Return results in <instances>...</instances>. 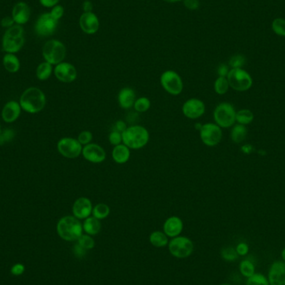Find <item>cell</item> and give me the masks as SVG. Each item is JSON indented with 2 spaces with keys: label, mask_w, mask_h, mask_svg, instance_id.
<instances>
[{
  "label": "cell",
  "mask_w": 285,
  "mask_h": 285,
  "mask_svg": "<svg viewBox=\"0 0 285 285\" xmlns=\"http://www.w3.org/2000/svg\"><path fill=\"white\" fill-rule=\"evenodd\" d=\"M57 233L61 239L68 242L77 241L83 234V224L74 215L61 218L56 226Z\"/></svg>",
  "instance_id": "6da1fadb"
},
{
  "label": "cell",
  "mask_w": 285,
  "mask_h": 285,
  "mask_svg": "<svg viewBox=\"0 0 285 285\" xmlns=\"http://www.w3.org/2000/svg\"><path fill=\"white\" fill-rule=\"evenodd\" d=\"M123 144L130 150H138L145 147L150 142V132L142 125L127 127L122 133Z\"/></svg>",
  "instance_id": "7a4b0ae2"
},
{
  "label": "cell",
  "mask_w": 285,
  "mask_h": 285,
  "mask_svg": "<svg viewBox=\"0 0 285 285\" xmlns=\"http://www.w3.org/2000/svg\"><path fill=\"white\" fill-rule=\"evenodd\" d=\"M19 104L24 111L29 114H37L46 105V97L42 90L31 87L22 94Z\"/></svg>",
  "instance_id": "3957f363"
},
{
  "label": "cell",
  "mask_w": 285,
  "mask_h": 285,
  "mask_svg": "<svg viewBox=\"0 0 285 285\" xmlns=\"http://www.w3.org/2000/svg\"><path fill=\"white\" fill-rule=\"evenodd\" d=\"M213 119L215 124L221 129L230 128L236 122V111L232 104L223 102L214 109Z\"/></svg>",
  "instance_id": "277c9868"
},
{
  "label": "cell",
  "mask_w": 285,
  "mask_h": 285,
  "mask_svg": "<svg viewBox=\"0 0 285 285\" xmlns=\"http://www.w3.org/2000/svg\"><path fill=\"white\" fill-rule=\"evenodd\" d=\"M43 56L48 63L57 65L63 62L66 57V47L62 42L56 39L47 41L43 45Z\"/></svg>",
  "instance_id": "5b68a950"
},
{
  "label": "cell",
  "mask_w": 285,
  "mask_h": 285,
  "mask_svg": "<svg viewBox=\"0 0 285 285\" xmlns=\"http://www.w3.org/2000/svg\"><path fill=\"white\" fill-rule=\"evenodd\" d=\"M229 87L235 91L245 92L253 85V78L247 71L243 69H232L227 76Z\"/></svg>",
  "instance_id": "8992f818"
},
{
  "label": "cell",
  "mask_w": 285,
  "mask_h": 285,
  "mask_svg": "<svg viewBox=\"0 0 285 285\" xmlns=\"http://www.w3.org/2000/svg\"><path fill=\"white\" fill-rule=\"evenodd\" d=\"M168 247L173 256L178 259H185L193 253V243L190 238L179 235L170 239Z\"/></svg>",
  "instance_id": "52a82bcc"
},
{
  "label": "cell",
  "mask_w": 285,
  "mask_h": 285,
  "mask_svg": "<svg viewBox=\"0 0 285 285\" xmlns=\"http://www.w3.org/2000/svg\"><path fill=\"white\" fill-rule=\"evenodd\" d=\"M160 84L168 94L177 96L183 92L184 83L180 75L173 70H167L160 76Z\"/></svg>",
  "instance_id": "ba28073f"
},
{
  "label": "cell",
  "mask_w": 285,
  "mask_h": 285,
  "mask_svg": "<svg viewBox=\"0 0 285 285\" xmlns=\"http://www.w3.org/2000/svg\"><path fill=\"white\" fill-rule=\"evenodd\" d=\"M199 137L203 144L208 147H214L221 142L223 131L221 128L213 123L202 124Z\"/></svg>",
  "instance_id": "9c48e42d"
},
{
  "label": "cell",
  "mask_w": 285,
  "mask_h": 285,
  "mask_svg": "<svg viewBox=\"0 0 285 285\" xmlns=\"http://www.w3.org/2000/svg\"><path fill=\"white\" fill-rule=\"evenodd\" d=\"M58 153L66 158H76L82 154L83 145L78 141L77 138H61L57 144Z\"/></svg>",
  "instance_id": "30bf717a"
},
{
  "label": "cell",
  "mask_w": 285,
  "mask_h": 285,
  "mask_svg": "<svg viewBox=\"0 0 285 285\" xmlns=\"http://www.w3.org/2000/svg\"><path fill=\"white\" fill-rule=\"evenodd\" d=\"M57 26L58 20H56L50 13H44L36 21L35 33L41 37H48L54 35Z\"/></svg>",
  "instance_id": "8fae6325"
},
{
  "label": "cell",
  "mask_w": 285,
  "mask_h": 285,
  "mask_svg": "<svg viewBox=\"0 0 285 285\" xmlns=\"http://www.w3.org/2000/svg\"><path fill=\"white\" fill-rule=\"evenodd\" d=\"M205 104L199 98H192L185 101L182 106V112L186 118L198 119L205 114Z\"/></svg>",
  "instance_id": "7c38bea8"
},
{
  "label": "cell",
  "mask_w": 285,
  "mask_h": 285,
  "mask_svg": "<svg viewBox=\"0 0 285 285\" xmlns=\"http://www.w3.org/2000/svg\"><path fill=\"white\" fill-rule=\"evenodd\" d=\"M55 77L58 78V80L62 83L70 84L77 78V69L72 63L68 62H62L58 63L55 66Z\"/></svg>",
  "instance_id": "4fadbf2b"
},
{
  "label": "cell",
  "mask_w": 285,
  "mask_h": 285,
  "mask_svg": "<svg viewBox=\"0 0 285 285\" xmlns=\"http://www.w3.org/2000/svg\"><path fill=\"white\" fill-rule=\"evenodd\" d=\"M82 155L84 159L92 164H101L106 159V152L104 148L97 144H87L83 148Z\"/></svg>",
  "instance_id": "5bb4252c"
},
{
  "label": "cell",
  "mask_w": 285,
  "mask_h": 285,
  "mask_svg": "<svg viewBox=\"0 0 285 285\" xmlns=\"http://www.w3.org/2000/svg\"><path fill=\"white\" fill-rule=\"evenodd\" d=\"M93 211L92 202L87 197H80L73 205V215L79 219H86L91 216Z\"/></svg>",
  "instance_id": "9a60e30c"
},
{
  "label": "cell",
  "mask_w": 285,
  "mask_h": 285,
  "mask_svg": "<svg viewBox=\"0 0 285 285\" xmlns=\"http://www.w3.org/2000/svg\"><path fill=\"white\" fill-rule=\"evenodd\" d=\"M268 280L269 285H285V262L275 261L271 265Z\"/></svg>",
  "instance_id": "2e32d148"
},
{
  "label": "cell",
  "mask_w": 285,
  "mask_h": 285,
  "mask_svg": "<svg viewBox=\"0 0 285 285\" xmlns=\"http://www.w3.org/2000/svg\"><path fill=\"white\" fill-rule=\"evenodd\" d=\"M79 26L87 35H95L99 29L98 18L93 12L84 13L79 18Z\"/></svg>",
  "instance_id": "e0dca14e"
},
{
  "label": "cell",
  "mask_w": 285,
  "mask_h": 285,
  "mask_svg": "<svg viewBox=\"0 0 285 285\" xmlns=\"http://www.w3.org/2000/svg\"><path fill=\"white\" fill-rule=\"evenodd\" d=\"M164 232L169 238H175L181 234L184 229V223L179 217L171 216L164 222Z\"/></svg>",
  "instance_id": "ac0fdd59"
},
{
  "label": "cell",
  "mask_w": 285,
  "mask_h": 285,
  "mask_svg": "<svg viewBox=\"0 0 285 285\" xmlns=\"http://www.w3.org/2000/svg\"><path fill=\"white\" fill-rule=\"evenodd\" d=\"M31 16V9L28 3L19 2L16 3L12 10V18L16 24L23 25L29 20Z\"/></svg>",
  "instance_id": "d6986e66"
},
{
  "label": "cell",
  "mask_w": 285,
  "mask_h": 285,
  "mask_svg": "<svg viewBox=\"0 0 285 285\" xmlns=\"http://www.w3.org/2000/svg\"><path fill=\"white\" fill-rule=\"evenodd\" d=\"M24 44V38L12 37L9 35H3V40H2V47L3 49L8 54H15L19 52Z\"/></svg>",
  "instance_id": "ffe728a7"
},
{
  "label": "cell",
  "mask_w": 285,
  "mask_h": 285,
  "mask_svg": "<svg viewBox=\"0 0 285 285\" xmlns=\"http://www.w3.org/2000/svg\"><path fill=\"white\" fill-rule=\"evenodd\" d=\"M136 100L135 91L130 87L123 88L118 95V102L119 106L124 110H130L133 107Z\"/></svg>",
  "instance_id": "44dd1931"
},
{
  "label": "cell",
  "mask_w": 285,
  "mask_h": 285,
  "mask_svg": "<svg viewBox=\"0 0 285 285\" xmlns=\"http://www.w3.org/2000/svg\"><path fill=\"white\" fill-rule=\"evenodd\" d=\"M20 104L16 101H9L3 107L2 110V118L6 123H12L15 121L21 113Z\"/></svg>",
  "instance_id": "7402d4cb"
},
{
  "label": "cell",
  "mask_w": 285,
  "mask_h": 285,
  "mask_svg": "<svg viewBox=\"0 0 285 285\" xmlns=\"http://www.w3.org/2000/svg\"><path fill=\"white\" fill-rule=\"evenodd\" d=\"M131 152L130 149L127 147L124 144H118L114 147L112 150L113 160L115 162L116 164H124L130 160Z\"/></svg>",
  "instance_id": "603a6c76"
},
{
  "label": "cell",
  "mask_w": 285,
  "mask_h": 285,
  "mask_svg": "<svg viewBox=\"0 0 285 285\" xmlns=\"http://www.w3.org/2000/svg\"><path fill=\"white\" fill-rule=\"evenodd\" d=\"M102 225L99 219H96L94 216H90L84 219L83 223V229L84 232L89 235L95 236L97 235L101 230Z\"/></svg>",
  "instance_id": "cb8c5ba5"
},
{
  "label": "cell",
  "mask_w": 285,
  "mask_h": 285,
  "mask_svg": "<svg viewBox=\"0 0 285 285\" xmlns=\"http://www.w3.org/2000/svg\"><path fill=\"white\" fill-rule=\"evenodd\" d=\"M150 242L156 248H164L169 245L170 240L164 231L156 230L150 233Z\"/></svg>",
  "instance_id": "d4e9b609"
},
{
  "label": "cell",
  "mask_w": 285,
  "mask_h": 285,
  "mask_svg": "<svg viewBox=\"0 0 285 285\" xmlns=\"http://www.w3.org/2000/svg\"><path fill=\"white\" fill-rule=\"evenodd\" d=\"M3 64L9 73L18 72L20 69V62L15 54H6L3 56Z\"/></svg>",
  "instance_id": "484cf974"
},
{
  "label": "cell",
  "mask_w": 285,
  "mask_h": 285,
  "mask_svg": "<svg viewBox=\"0 0 285 285\" xmlns=\"http://www.w3.org/2000/svg\"><path fill=\"white\" fill-rule=\"evenodd\" d=\"M247 134H248V130L245 125L236 124L233 126V130L231 131V138L233 143L241 144L246 139Z\"/></svg>",
  "instance_id": "4316f807"
},
{
  "label": "cell",
  "mask_w": 285,
  "mask_h": 285,
  "mask_svg": "<svg viewBox=\"0 0 285 285\" xmlns=\"http://www.w3.org/2000/svg\"><path fill=\"white\" fill-rule=\"evenodd\" d=\"M110 207L104 203H98L93 207L92 215L96 219L102 220L110 216Z\"/></svg>",
  "instance_id": "83f0119b"
},
{
  "label": "cell",
  "mask_w": 285,
  "mask_h": 285,
  "mask_svg": "<svg viewBox=\"0 0 285 285\" xmlns=\"http://www.w3.org/2000/svg\"><path fill=\"white\" fill-rule=\"evenodd\" d=\"M52 73V64H50L46 61L41 63L36 69V75L39 80H46L51 76Z\"/></svg>",
  "instance_id": "f1b7e54d"
},
{
  "label": "cell",
  "mask_w": 285,
  "mask_h": 285,
  "mask_svg": "<svg viewBox=\"0 0 285 285\" xmlns=\"http://www.w3.org/2000/svg\"><path fill=\"white\" fill-rule=\"evenodd\" d=\"M253 114L249 110H241L236 112V121L242 125H248L253 120Z\"/></svg>",
  "instance_id": "f546056e"
},
{
  "label": "cell",
  "mask_w": 285,
  "mask_h": 285,
  "mask_svg": "<svg viewBox=\"0 0 285 285\" xmlns=\"http://www.w3.org/2000/svg\"><path fill=\"white\" fill-rule=\"evenodd\" d=\"M213 89L218 95H225L229 89V84L228 82L227 78L226 77H219L217 78L214 82V84H213Z\"/></svg>",
  "instance_id": "4dcf8cb0"
},
{
  "label": "cell",
  "mask_w": 285,
  "mask_h": 285,
  "mask_svg": "<svg viewBox=\"0 0 285 285\" xmlns=\"http://www.w3.org/2000/svg\"><path fill=\"white\" fill-rule=\"evenodd\" d=\"M239 271L242 274V275L246 277V278H249L253 274H255V267L253 265V263L251 262L250 260L248 259H245L243 260L239 265Z\"/></svg>",
  "instance_id": "1f68e13d"
},
{
  "label": "cell",
  "mask_w": 285,
  "mask_h": 285,
  "mask_svg": "<svg viewBox=\"0 0 285 285\" xmlns=\"http://www.w3.org/2000/svg\"><path fill=\"white\" fill-rule=\"evenodd\" d=\"M150 107H151V101L147 97L136 98L133 104V109L138 113L147 112L148 110H150Z\"/></svg>",
  "instance_id": "d6a6232c"
},
{
  "label": "cell",
  "mask_w": 285,
  "mask_h": 285,
  "mask_svg": "<svg viewBox=\"0 0 285 285\" xmlns=\"http://www.w3.org/2000/svg\"><path fill=\"white\" fill-rule=\"evenodd\" d=\"M77 244L80 245L81 247L85 248L86 250H90V249H93L95 248V239H93V237L91 235H89L87 233H83L78 240L76 241Z\"/></svg>",
  "instance_id": "836d02e7"
},
{
  "label": "cell",
  "mask_w": 285,
  "mask_h": 285,
  "mask_svg": "<svg viewBox=\"0 0 285 285\" xmlns=\"http://www.w3.org/2000/svg\"><path fill=\"white\" fill-rule=\"evenodd\" d=\"M246 285H269L268 280L264 274H255L248 278Z\"/></svg>",
  "instance_id": "e575fe53"
},
{
  "label": "cell",
  "mask_w": 285,
  "mask_h": 285,
  "mask_svg": "<svg viewBox=\"0 0 285 285\" xmlns=\"http://www.w3.org/2000/svg\"><path fill=\"white\" fill-rule=\"evenodd\" d=\"M273 31L279 36L285 37V19L282 18H277L272 23Z\"/></svg>",
  "instance_id": "d590c367"
},
{
  "label": "cell",
  "mask_w": 285,
  "mask_h": 285,
  "mask_svg": "<svg viewBox=\"0 0 285 285\" xmlns=\"http://www.w3.org/2000/svg\"><path fill=\"white\" fill-rule=\"evenodd\" d=\"M221 256L226 261L232 262V261H235L238 259L239 254L237 253V251L235 248L228 247V248H225L224 249H222Z\"/></svg>",
  "instance_id": "8d00e7d4"
},
{
  "label": "cell",
  "mask_w": 285,
  "mask_h": 285,
  "mask_svg": "<svg viewBox=\"0 0 285 285\" xmlns=\"http://www.w3.org/2000/svg\"><path fill=\"white\" fill-rule=\"evenodd\" d=\"M245 63H246V59L243 55H234L229 60V66L232 69H242Z\"/></svg>",
  "instance_id": "74e56055"
},
{
  "label": "cell",
  "mask_w": 285,
  "mask_h": 285,
  "mask_svg": "<svg viewBox=\"0 0 285 285\" xmlns=\"http://www.w3.org/2000/svg\"><path fill=\"white\" fill-rule=\"evenodd\" d=\"M77 139L83 146L90 144L93 140L92 133L89 130H84L78 134Z\"/></svg>",
  "instance_id": "f35d334b"
},
{
  "label": "cell",
  "mask_w": 285,
  "mask_h": 285,
  "mask_svg": "<svg viewBox=\"0 0 285 285\" xmlns=\"http://www.w3.org/2000/svg\"><path fill=\"white\" fill-rule=\"evenodd\" d=\"M4 35L12 37H20L23 36V28L19 24H15L6 30Z\"/></svg>",
  "instance_id": "ab89813d"
},
{
  "label": "cell",
  "mask_w": 285,
  "mask_h": 285,
  "mask_svg": "<svg viewBox=\"0 0 285 285\" xmlns=\"http://www.w3.org/2000/svg\"><path fill=\"white\" fill-rule=\"evenodd\" d=\"M109 140L110 144L116 146L118 144H123V138H122V133L118 132L117 130H113L109 134Z\"/></svg>",
  "instance_id": "60d3db41"
},
{
  "label": "cell",
  "mask_w": 285,
  "mask_h": 285,
  "mask_svg": "<svg viewBox=\"0 0 285 285\" xmlns=\"http://www.w3.org/2000/svg\"><path fill=\"white\" fill-rule=\"evenodd\" d=\"M50 14H51L53 17L55 18L56 20L58 21L61 18L63 17V14H64V9H63V6L57 4L55 7H53Z\"/></svg>",
  "instance_id": "b9f144b4"
},
{
  "label": "cell",
  "mask_w": 285,
  "mask_h": 285,
  "mask_svg": "<svg viewBox=\"0 0 285 285\" xmlns=\"http://www.w3.org/2000/svg\"><path fill=\"white\" fill-rule=\"evenodd\" d=\"M25 267L22 264H16L11 268V274L15 276H19L24 273Z\"/></svg>",
  "instance_id": "7bdbcfd3"
},
{
  "label": "cell",
  "mask_w": 285,
  "mask_h": 285,
  "mask_svg": "<svg viewBox=\"0 0 285 285\" xmlns=\"http://www.w3.org/2000/svg\"><path fill=\"white\" fill-rule=\"evenodd\" d=\"M237 253L239 254V256H245L248 253V246L247 244L245 243H240L237 245L236 248Z\"/></svg>",
  "instance_id": "ee69618b"
},
{
  "label": "cell",
  "mask_w": 285,
  "mask_h": 285,
  "mask_svg": "<svg viewBox=\"0 0 285 285\" xmlns=\"http://www.w3.org/2000/svg\"><path fill=\"white\" fill-rule=\"evenodd\" d=\"M74 253H75V256L81 259V258H84L86 255L87 250L76 243V245L74 247Z\"/></svg>",
  "instance_id": "f6af8a7d"
},
{
  "label": "cell",
  "mask_w": 285,
  "mask_h": 285,
  "mask_svg": "<svg viewBox=\"0 0 285 285\" xmlns=\"http://www.w3.org/2000/svg\"><path fill=\"white\" fill-rule=\"evenodd\" d=\"M185 6L190 10H196L199 8V0H184Z\"/></svg>",
  "instance_id": "bcb514c9"
},
{
  "label": "cell",
  "mask_w": 285,
  "mask_h": 285,
  "mask_svg": "<svg viewBox=\"0 0 285 285\" xmlns=\"http://www.w3.org/2000/svg\"><path fill=\"white\" fill-rule=\"evenodd\" d=\"M15 20L13 19V18L9 17V16L3 18V19L1 20V25H2V27L3 28H6L7 29H9L13 25H15Z\"/></svg>",
  "instance_id": "7dc6e473"
},
{
  "label": "cell",
  "mask_w": 285,
  "mask_h": 285,
  "mask_svg": "<svg viewBox=\"0 0 285 285\" xmlns=\"http://www.w3.org/2000/svg\"><path fill=\"white\" fill-rule=\"evenodd\" d=\"M228 72H229L228 67L226 64H225V63H222V64L219 65V68H218V75H219V77H226L227 78Z\"/></svg>",
  "instance_id": "c3c4849f"
},
{
  "label": "cell",
  "mask_w": 285,
  "mask_h": 285,
  "mask_svg": "<svg viewBox=\"0 0 285 285\" xmlns=\"http://www.w3.org/2000/svg\"><path fill=\"white\" fill-rule=\"evenodd\" d=\"M41 4L46 8H53L58 4L59 0H39Z\"/></svg>",
  "instance_id": "681fc988"
},
{
  "label": "cell",
  "mask_w": 285,
  "mask_h": 285,
  "mask_svg": "<svg viewBox=\"0 0 285 285\" xmlns=\"http://www.w3.org/2000/svg\"><path fill=\"white\" fill-rule=\"evenodd\" d=\"M126 129L127 125L123 120H118V121L116 122L115 130L118 132L123 133Z\"/></svg>",
  "instance_id": "f907efd6"
},
{
  "label": "cell",
  "mask_w": 285,
  "mask_h": 285,
  "mask_svg": "<svg viewBox=\"0 0 285 285\" xmlns=\"http://www.w3.org/2000/svg\"><path fill=\"white\" fill-rule=\"evenodd\" d=\"M83 9H84V13H91L93 11V3L89 0L84 1L83 3Z\"/></svg>",
  "instance_id": "816d5d0a"
},
{
  "label": "cell",
  "mask_w": 285,
  "mask_h": 285,
  "mask_svg": "<svg viewBox=\"0 0 285 285\" xmlns=\"http://www.w3.org/2000/svg\"><path fill=\"white\" fill-rule=\"evenodd\" d=\"M242 152L245 154H250L253 152V146L250 144H245L244 146L241 148Z\"/></svg>",
  "instance_id": "f5cc1de1"
},
{
  "label": "cell",
  "mask_w": 285,
  "mask_h": 285,
  "mask_svg": "<svg viewBox=\"0 0 285 285\" xmlns=\"http://www.w3.org/2000/svg\"><path fill=\"white\" fill-rule=\"evenodd\" d=\"M164 1L167 2V3H178V2H181L184 0H164Z\"/></svg>",
  "instance_id": "db71d44e"
},
{
  "label": "cell",
  "mask_w": 285,
  "mask_h": 285,
  "mask_svg": "<svg viewBox=\"0 0 285 285\" xmlns=\"http://www.w3.org/2000/svg\"><path fill=\"white\" fill-rule=\"evenodd\" d=\"M281 257H282L284 262H285V248L283 249L282 253H281Z\"/></svg>",
  "instance_id": "11a10c76"
},
{
  "label": "cell",
  "mask_w": 285,
  "mask_h": 285,
  "mask_svg": "<svg viewBox=\"0 0 285 285\" xmlns=\"http://www.w3.org/2000/svg\"><path fill=\"white\" fill-rule=\"evenodd\" d=\"M230 285V284H222V285Z\"/></svg>",
  "instance_id": "9f6ffc18"
},
{
  "label": "cell",
  "mask_w": 285,
  "mask_h": 285,
  "mask_svg": "<svg viewBox=\"0 0 285 285\" xmlns=\"http://www.w3.org/2000/svg\"><path fill=\"white\" fill-rule=\"evenodd\" d=\"M0 133H1V126H0Z\"/></svg>",
  "instance_id": "6f0895ef"
}]
</instances>
